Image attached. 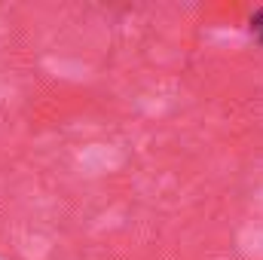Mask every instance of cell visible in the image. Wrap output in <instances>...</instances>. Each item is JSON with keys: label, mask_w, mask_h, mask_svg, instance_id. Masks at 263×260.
I'll return each mask as SVG.
<instances>
[{"label": "cell", "mask_w": 263, "mask_h": 260, "mask_svg": "<svg viewBox=\"0 0 263 260\" xmlns=\"http://www.w3.org/2000/svg\"><path fill=\"white\" fill-rule=\"evenodd\" d=\"M251 34L263 43V9H257V12L251 15Z\"/></svg>", "instance_id": "cell-1"}]
</instances>
